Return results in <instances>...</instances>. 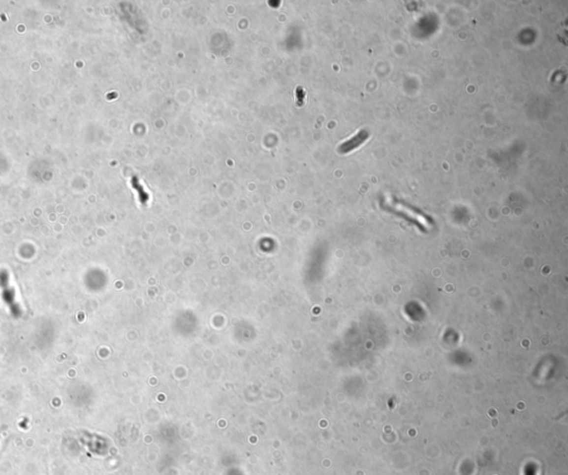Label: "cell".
<instances>
[{"label":"cell","instance_id":"6da1fadb","mask_svg":"<svg viewBox=\"0 0 568 475\" xmlns=\"http://www.w3.org/2000/svg\"><path fill=\"white\" fill-rule=\"evenodd\" d=\"M370 134L368 133L366 130H361L359 134L356 136H354L353 138H351L347 141H345L344 143H342L339 148V152L340 153H348L353 151L354 149L359 148L362 143H364L366 140H368Z\"/></svg>","mask_w":568,"mask_h":475}]
</instances>
